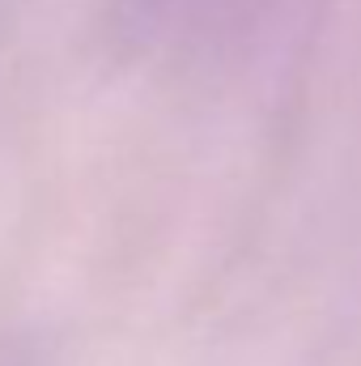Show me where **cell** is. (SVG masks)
Masks as SVG:
<instances>
[{"label":"cell","mask_w":361,"mask_h":366,"mask_svg":"<svg viewBox=\"0 0 361 366\" xmlns=\"http://www.w3.org/2000/svg\"><path fill=\"white\" fill-rule=\"evenodd\" d=\"M238 0H111V34L128 56H162L213 34Z\"/></svg>","instance_id":"1"}]
</instances>
